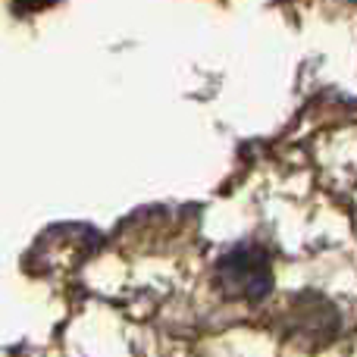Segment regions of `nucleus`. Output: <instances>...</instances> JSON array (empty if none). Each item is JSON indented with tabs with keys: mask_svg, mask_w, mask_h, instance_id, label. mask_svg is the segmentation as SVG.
Instances as JSON below:
<instances>
[{
	"mask_svg": "<svg viewBox=\"0 0 357 357\" xmlns=\"http://www.w3.org/2000/svg\"><path fill=\"white\" fill-rule=\"evenodd\" d=\"M22 10H41V6H47V3H54V0H16Z\"/></svg>",
	"mask_w": 357,
	"mask_h": 357,
	"instance_id": "2",
	"label": "nucleus"
},
{
	"mask_svg": "<svg viewBox=\"0 0 357 357\" xmlns=\"http://www.w3.org/2000/svg\"><path fill=\"white\" fill-rule=\"evenodd\" d=\"M216 285L235 301H264L273 291V266L260 248L238 245L216 264Z\"/></svg>",
	"mask_w": 357,
	"mask_h": 357,
	"instance_id": "1",
	"label": "nucleus"
}]
</instances>
